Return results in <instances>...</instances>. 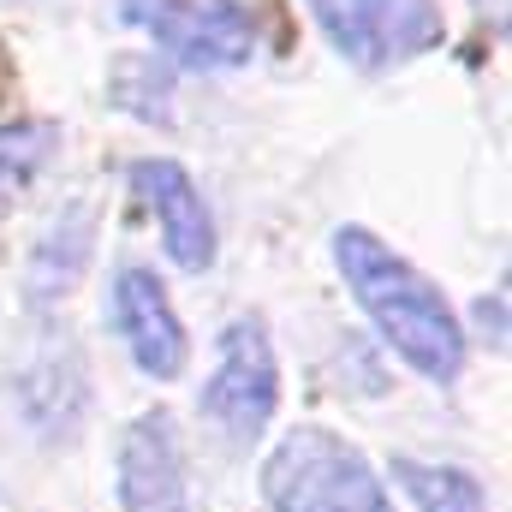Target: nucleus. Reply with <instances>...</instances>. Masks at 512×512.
<instances>
[{
    "mask_svg": "<svg viewBox=\"0 0 512 512\" xmlns=\"http://www.w3.org/2000/svg\"><path fill=\"white\" fill-rule=\"evenodd\" d=\"M274 399H280V370H274L268 328L256 316H239L221 334L215 376L203 382V417L221 423L227 441H256L274 417Z\"/></svg>",
    "mask_w": 512,
    "mask_h": 512,
    "instance_id": "nucleus-5",
    "label": "nucleus"
},
{
    "mask_svg": "<svg viewBox=\"0 0 512 512\" xmlns=\"http://www.w3.org/2000/svg\"><path fill=\"white\" fill-rule=\"evenodd\" d=\"M120 18L191 72H233L256 60V24L239 0H120Z\"/></svg>",
    "mask_w": 512,
    "mask_h": 512,
    "instance_id": "nucleus-3",
    "label": "nucleus"
},
{
    "mask_svg": "<svg viewBox=\"0 0 512 512\" xmlns=\"http://www.w3.org/2000/svg\"><path fill=\"white\" fill-rule=\"evenodd\" d=\"M120 507L185 512V453L167 411H143L120 441Z\"/></svg>",
    "mask_w": 512,
    "mask_h": 512,
    "instance_id": "nucleus-8",
    "label": "nucleus"
},
{
    "mask_svg": "<svg viewBox=\"0 0 512 512\" xmlns=\"http://www.w3.org/2000/svg\"><path fill=\"white\" fill-rule=\"evenodd\" d=\"M131 191L143 197V209L161 221V239L167 256L191 274H203L215 262V221H209V203L203 191L191 185V173L179 161H131Z\"/></svg>",
    "mask_w": 512,
    "mask_h": 512,
    "instance_id": "nucleus-6",
    "label": "nucleus"
},
{
    "mask_svg": "<svg viewBox=\"0 0 512 512\" xmlns=\"http://www.w3.org/2000/svg\"><path fill=\"white\" fill-rule=\"evenodd\" d=\"M393 483L411 495L417 512H489L483 507V483L459 465H435V459H393Z\"/></svg>",
    "mask_w": 512,
    "mask_h": 512,
    "instance_id": "nucleus-9",
    "label": "nucleus"
},
{
    "mask_svg": "<svg viewBox=\"0 0 512 512\" xmlns=\"http://www.w3.org/2000/svg\"><path fill=\"white\" fill-rule=\"evenodd\" d=\"M54 137L60 131L48 126V120H24V126H0V209L42 173V161H48V149H54Z\"/></svg>",
    "mask_w": 512,
    "mask_h": 512,
    "instance_id": "nucleus-11",
    "label": "nucleus"
},
{
    "mask_svg": "<svg viewBox=\"0 0 512 512\" xmlns=\"http://www.w3.org/2000/svg\"><path fill=\"white\" fill-rule=\"evenodd\" d=\"M334 262L352 286V298L364 304V316L382 328V340L423 376V382H459L465 370V334L459 316L447 310V298L435 292L429 274H417L399 251H387L376 233L364 227H340L334 233Z\"/></svg>",
    "mask_w": 512,
    "mask_h": 512,
    "instance_id": "nucleus-1",
    "label": "nucleus"
},
{
    "mask_svg": "<svg viewBox=\"0 0 512 512\" xmlns=\"http://www.w3.org/2000/svg\"><path fill=\"white\" fill-rule=\"evenodd\" d=\"M114 328L126 340L131 364L155 382H173L185 370V328L167 304V286L149 268H120L114 280Z\"/></svg>",
    "mask_w": 512,
    "mask_h": 512,
    "instance_id": "nucleus-7",
    "label": "nucleus"
},
{
    "mask_svg": "<svg viewBox=\"0 0 512 512\" xmlns=\"http://www.w3.org/2000/svg\"><path fill=\"white\" fill-rule=\"evenodd\" d=\"M262 501H268V512H393L370 459L352 441H340L334 429H316V423L292 429L268 453Z\"/></svg>",
    "mask_w": 512,
    "mask_h": 512,
    "instance_id": "nucleus-2",
    "label": "nucleus"
},
{
    "mask_svg": "<svg viewBox=\"0 0 512 512\" xmlns=\"http://www.w3.org/2000/svg\"><path fill=\"white\" fill-rule=\"evenodd\" d=\"M304 6L328 30V42L364 72L411 60L447 36L435 0H304Z\"/></svg>",
    "mask_w": 512,
    "mask_h": 512,
    "instance_id": "nucleus-4",
    "label": "nucleus"
},
{
    "mask_svg": "<svg viewBox=\"0 0 512 512\" xmlns=\"http://www.w3.org/2000/svg\"><path fill=\"white\" fill-rule=\"evenodd\" d=\"M84 256H90V221H84V215H66V221L48 233V245L36 251V268H30V292H36V298H60V292L78 280Z\"/></svg>",
    "mask_w": 512,
    "mask_h": 512,
    "instance_id": "nucleus-10",
    "label": "nucleus"
}]
</instances>
